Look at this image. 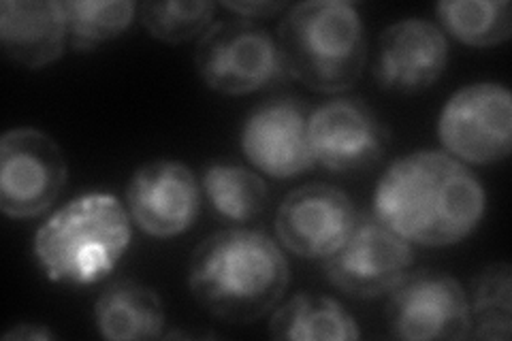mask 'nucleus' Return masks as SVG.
Instances as JSON below:
<instances>
[{
	"label": "nucleus",
	"instance_id": "nucleus-18",
	"mask_svg": "<svg viewBox=\"0 0 512 341\" xmlns=\"http://www.w3.org/2000/svg\"><path fill=\"white\" fill-rule=\"evenodd\" d=\"M201 190L214 214L231 224H248L267 209L269 190L259 173L214 162L201 177Z\"/></svg>",
	"mask_w": 512,
	"mask_h": 341
},
{
	"label": "nucleus",
	"instance_id": "nucleus-24",
	"mask_svg": "<svg viewBox=\"0 0 512 341\" xmlns=\"http://www.w3.org/2000/svg\"><path fill=\"white\" fill-rule=\"evenodd\" d=\"M58 335L52 331V329H47L45 324H32V322H20V324H15V327L11 329V331H7L5 335H3V339L5 341H47V339H56Z\"/></svg>",
	"mask_w": 512,
	"mask_h": 341
},
{
	"label": "nucleus",
	"instance_id": "nucleus-16",
	"mask_svg": "<svg viewBox=\"0 0 512 341\" xmlns=\"http://www.w3.org/2000/svg\"><path fill=\"white\" fill-rule=\"evenodd\" d=\"M94 324L109 341L158 339L165 329V305L154 288L135 280H118L96 299Z\"/></svg>",
	"mask_w": 512,
	"mask_h": 341
},
{
	"label": "nucleus",
	"instance_id": "nucleus-13",
	"mask_svg": "<svg viewBox=\"0 0 512 341\" xmlns=\"http://www.w3.org/2000/svg\"><path fill=\"white\" fill-rule=\"evenodd\" d=\"M310 113L293 96L254 107L242 126V150L250 165L274 180H291L316 167L308 135Z\"/></svg>",
	"mask_w": 512,
	"mask_h": 341
},
{
	"label": "nucleus",
	"instance_id": "nucleus-1",
	"mask_svg": "<svg viewBox=\"0 0 512 341\" xmlns=\"http://www.w3.org/2000/svg\"><path fill=\"white\" fill-rule=\"evenodd\" d=\"M487 211L483 182L461 160L416 150L384 171L372 214L410 243L446 248L470 237Z\"/></svg>",
	"mask_w": 512,
	"mask_h": 341
},
{
	"label": "nucleus",
	"instance_id": "nucleus-6",
	"mask_svg": "<svg viewBox=\"0 0 512 341\" xmlns=\"http://www.w3.org/2000/svg\"><path fill=\"white\" fill-rule=\"evenodd\" d=\"M438 137L463 165H495L512 152V96L495 81L457 90L440 111Z\"/></svg>",
	"mask_w": 512,
	"mask_h": 341
},
{
	"label": "nucleus",
	"instance_id": "nucleus-8",
	"mask_svg": "<svg viewBox=\"0 0 512 341\" xmlns=\"http://www.w3.org/2000/svg\"><path fill=\"white\" fill-rule=\"evenodd\" d=\"M389 335L410 341L468 339L472 327L468 292L453 275L419 269L389 292Z\"/></svg>",
	"mask_w": 512,
	"mask_h": 341
},
{
	"label": "nucleus",
	"instance_id": "nucleus-7",
	"mask_svg": "<svg viewBox=\"0 0 512 341\" xmlns=\"http://www.w3.org/2000/svg\"><path fill=\"white\" fill-rule=\"evenodd\" d=\"M69 180L60 145L39 128H11L0 139V209L13 220L45 214Z\"/></svg>",
	"mask_w": 512,
	"mask_h": 341
},
{
	"label": "nucleus",
	"instance_id": "nucleus-14",
	"mask_svg": "<svg viewBox=\"0 0 512 341\" xmlns=\"http://www.w3.org/2000/svg\"><path fill=\"white\" fill-rule=\"evenodd\" d=\"M448 64V41L434 22L406 18L382 30L374 77L395 94H419L442 77Z\"/></svg>",
	"mask_w": 512,
	"mask_h": 341
},
{
	"label": "nucleus",
	"instance_id": "nucleus-17",
	"mask_svg": "<svg viewBox=\"0 0 512 341\" xmlns=\"http://www.w3.org/2000/svg\"><path fill=\"white\" fill-rule=\"evenodd\" d=\"M269 335L280 341H352L361 331L340 301L299 292L271 316Z\"/></svg>",
	"mask_w": 512,
	"mask_h": 341
},
{
	"label": "nucleus",
	"instance_id": "nucleus-20",
	"mask_svg": "<svg viewBox=\"0 0 512 341\" xmlns=\"http://www.w3.org/2000/svg\"><path fill=\"white\" fill-rule=\"evenodd\" d=\"M470 314L474 339H510L512 324V269L508 263H495L480 271L472 282Z\"/></svg>",
	"mask_w": 512,
	"mask_h": 341
},
{
	"label": "nucleus",
	"instance_id": "nucleus-10",
	"mask_svg": "<svg viewBox=\"0 0 512 341\" xmlns=\"http://www.w3.org/2000/svg\"><path fill=\"white\" fill-rule=\"evenodd\" d=\"M128 216L156 239L180 237L192 229L201 211V184L178 160L141 165L126 186Z\"/></svg>",
	"mask_w": 512,
	"mask_h": 341
},
{
	"label": "nucleus",
	"instance_id": "nucleus-4",
	"mask_svg": "<svg viewBox=\"0 0 512 341\" xmlns=\"http://www.w3.org/2000/svg\"><path fill=\"white\" fill-rule=\"evenodd\" d=\"M276 41L286 75L323 94L355 86L367 60L363 20L346 0H308L288 7Z\"/></svg>",
	"mask_w": 512,
	"mask_h": 341
},
{
	"label": "nucleus",
	"instance_id": "nucleus-9",
	"mask_svg": "<svg viewBox=\"0 0 512 341\" xmlns=\"http://www.w3.org/2000/svg\"><path fill=\"white\" fill-rule=\"evenodd\" d=\"M412 263V243L374 214H363L342 248L325 258L323 269L327 280L344 295L376 299L389 295L404 280Z\"/></svg>",
	"mask_w": 512,
	"mask_h": 341
},
{
	"label": "nucleus",
	"instance_id": "nucleus-12",
	"mask_svg": "<svg viewBox=\"0 0 512 341\" xmlns=\"http://www.w3.org/2000/svg\"><path fill=\"white\" fill-rule=\"evenodd\" d=\"M357 207L331 184H308L286 194L276 214L282 246L301 258H329L357 224Z\"/></svg>",
	"mask_w": 512,
	"mask_h": 341
},
{
	"label": "nucleus",
	"instance_id": "nucleus-19",
	"mask_svg": "<svg viewBox=\"0 0 512 341\" xmlns=\"http://www.w3.org/2000/svg\"><path fill=\"white\" fill-rule=\"evenodd\" d=\"M436 13L448 35L470 47H495L512 35V13L506 0H442Z\"/></svg>",
	"mask_w": 512,
	"mask_h": 341
},
{
	"label": "nucleus",
	"instance_id": "nucleus-11",
	"mask_svg": "<svg viewBox=\"0 0 512 341\" xmlns=\"http://www.w3.org/2000/svg\"><path fill=\"white\" fill-rule=\"evenodd\" d=\"M310 148L318 167L352 173L374 167L389 148V131L359 99H333L310 113Z\"/></svg>",
	"mask_w": 512,
	"mask_h": 341
},
{
	"label": "nucleus",
	"instance_id": "nucleus-22",
	"mask_svg": "<svg viewBox=\"0 0 512 341\" xmlns=\"http://www.w3.org/2000/svg\"><path fill=\"white\" fill-rule=\"evenodd\" d=\"M216 5L205 3H143L139 5L141 24L150 35L165 43H184L207 30L214 18Z\"/></svg>",
	"mask_w": 512,
	"mask_h": 341
},
{
	"label": "nucleus",
	"instance_id": "nucleus-23",
	"mask_svg": "<svg viewBox=\"0 0 512 341\" xmlns=\"http://www.w3.org/2000/svg\"><path fill=\"white\" fill-rule=\"evenodd\" d=\"M229 11H235L244 18H256V20H265V18H274L280 11L288 9L291 5L286 3H224Z\"/></svg>",
	"mask_w": 512,
	"mask_h": 341
},
{
	"label": "nucleus",
	"instance_id": "nucleus-3",
	"mask_svg": "<svg viewBox=\"0 0 512 341\" xmlns=\"http://www.w3.org/2000/svg\"><path fill=\"white\" fill-rule=\"evenodd\" d=\"M131 222L116 194H79L39 226L32 252L50 282L94 286L116 271L131 248Z\"/></svg>",
	"mask_w": 512,
	"mask_h": 341
},
{
	"label": "nucleus",
	"instance_id": "nucleus-2",
	"mask_svg": "<svg viewBox=\"0 0 512 341\" xmlns=\"http://www.w3.org/2000/svg\"><path fill=\"white\" fill-rule=\"evenodd\" d=\"M291 282L278 243L263 231L224 229L195 248L188 263V288L210 316L248 324L282 301Z\"/></svg>",
	"mask_w": 512,
	"mask_h": 341
},
{
	"label": "nucleus",
	"instance_id": "nucleus-5",
	"mask_svg": "<svg viewBox=\"0 0 512 341\" xmlns=\"http://www.w3.org/2000/svg\"><path fill=\"white\" fill-rule=\"evenodd\" d=\"M195 67L203 84L220 94L244 96L284 79L278 41L254 22H218L197 41Z\"/></svg>",
	"mask_w": 512,
	"mask_h": 341
},
{
	"label": "nucleus",
	"instance_id": "nucleus-15",
	"mask_svg": "<svg viewBox=\"0 0 512 341\" xmlns=\"http://www.w3.org/2000/svg\"><path fill=\"white\" fill-rule=\"evenodd\" d=\"M69 30L56 0H5L0 3V43L9 60L24 69H43L67 47Z\"/></svg>",
	"mask_w": 512,
	"mask_h": 341
},
{
	"label": "nucleus",
	"instance_id": "nucleus-21",
	"mask_svg": "<svg viewBox=\"0 0 512 341\" xmlns=\"http://www.w3.org/2000/svg\"><path fill=\"white\" fill-rule=\"evenodd\" d=\"M67 15L69 41L79 52L122 37L135 20V3L131 0H69L62 3Z\"/></svg>",
	"mask_w": 512,
	"mask_h": 341
}]
</instances>
